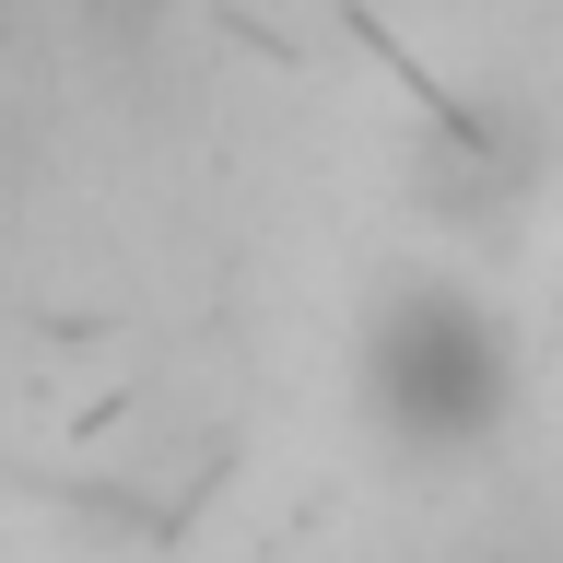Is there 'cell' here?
Instances as JSON below:
<instances>
[{
    "label": "cell",
    "mask_w": 563,
    "mask_h": 563,
    "mask_svg": "<svg viewBox=\"0 0 563 563\" xmlns=\"http://www.w3.org/2000/svg\"><path fill=\"white\" fill-rule=\"evenodd\" d=\"M352 399L387 457L457 470L517 422V329L457 271H387L352 317Z\"/></svg>",
    "instance_id": "6da1fadb"
},
{
    "label": "cell",
    "mask_w": 563,
    "mask_h": 563,
    "mask_svg": "<svg viewBox=\"0 0 563 563\" xmlns=\"http://www.w3.org/2000/svg\"><path fill=\"white\" fill-rule=\"evenodd\" d=\"M540 176H552V130L540 106L517 95H434L411 130V211L446 246H505L540 211Z\"/></svg>",
    "instance_id": "7a4b0ae2"
},
{
    "label": "cell",
    "mask_w": 563,
    "mask_h": 563,
    "mask_svg": "<svg viewBox=\"0 0 563 563\" xmlns=\"http://www.w3.org/2000/svg\"><path fill=\"white\" fill-rule=\"evenodd\" d=\"M0 24H12V0H0Z\"/></svg>",
    "instance_id": "277c9868"
},
{
    "label": "cell",
    "mask_w": 563,
    "mask_h": 563,
    "mask_svg": "<svg viewBox=\"0 0 563 563\" xmlns=\"http://www.w3.org/2000/svg\"><path fill=\"white\" fill-rule=\"evenodd\" d=\"M165 24H176V0H70V35H82L106 70L153 59V47H165Z\"/></svg>",
    "instance_id": "3957f363"
}]
</instances>
